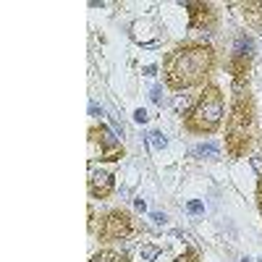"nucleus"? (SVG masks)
<instances>
[{"mask_svg":"<svg viewBox=\"0 0 262 262\" xmlns=\"http://www.w3.org/2000/svg\"><path fill=\"white\" fill-rule=\"evenodd\" d=\"M147 142H149L152 147H155V149H163V147L168 144V139H165V137L160 134V131H152V134L147 137Z\"/></svg>","mask_w":262,"mask_h":262,"instance_id":"nucleus-12","label":"nucleus"},{"mask_svg":"<svg viewBox=\"0 0 262 262\" xmlns=\"http://www.w3.org/2000/svg\"><path fill=\"white\" fill-rule=\"evenodd\" d=\"M242 262H252V259H242Z\"/></svg>","mask_w":262,"mask_h":262,"instance_id":"nucleus-21","label":"nucleus"},{"mask_svg":"<svg viewBox=\"0 0 262 262\" xmlns=\"http://www.w3.org/2000/svg\"><path fill=\"white\" fill-rule=\"evenodd\" d=\"M252 53V39L249 37H238L236 39V55H249Z\"/></svg>","mask_w":262,"mask_h":262,"instance_id":"nucleus-10","label":"nucleus"},{"mask_svg":"<svg viewBox=\"0 0 262 262\" xmlns=\"http://www.w3.org/2000/svg\"><path fill=\"white\" fill-rule=\"evenodd\" d=\"M158 254H160V249H158V247H152V244H144V247H142V257H144L147 262H152Z\"/></svg>","mask_w":262,"mask_h":262,"instance_id":"nucleus-13","label":"nucleus"},{"mask_svg":"<svg viewBox=\"0 0 262 262\" xmlns=\"http://www.w3.org/2000/svg\"><path fill=\"white\" fill-rule=\"evenodd\" d=\"M186 210H189V212H202L205 207H202V202H189V205H186Z\"/></svg>","mask_w":262,"mask_h":262,"instance_id":"nucleus-17","label":"nucleus"},{"mask_svg":"<svg viewBox=\"0 0 262 262\" xmlns=\"http://www.w3.org/2000/svg\"><path fill=\"white\" fill-rule=\"evenodd\" d=\"M113 191V176L111 173H105V170H92L90 173V194L92 196H107Z\"/></svg>","mask_w":262,"mask_h":262,"instance_id":"nucleus-7","label":"nucleus"},{"mask_svg":"<svg viewBox=\"0 0 262 262\" xmlns=\"http://www.w3.org/2000/svg\"><path fill=\"white\" fill-rule=\"evenodd\" d=\"M254 137V105L242 86V81H236V95H233V107L228 116L226 126V149L233 158H242L247 152V144Z\"/></svg>","mask_w":262,"mask_h":262,"instance_id":"nucleus-2","label":"nucleus"},{"mask_svg":"<svg viewBox=\"0 0 262 262\" xmlns=\"http://www.w3.org/2000/svg\"><path fill=\"white\" fill-rule=\"evenodd\" d=\"M259 262H262V259H259Z\"/></svg>","mask_w":262,"mask_h":262,"instance_id":"nucleus-22","label":"nucleus"},{"mask_svg":"<svg viewBox=\"0 0 262 262\" xmlns=\"http://www.w3.org/2000/svg\"><path fill=\"white\" fill-rule=\"evenodd\" d=\"M152 221H155L158 226H163V223H165V215H160V212H152Z\"/></svg>","mask_w":262,"mask_h":262,"instance_id":"nucleus-20","label":"nucleus"},{"mask_svg":"<svg viewBox=\"0 0 262 262\" xmlns=\"http://www.w3.org/2000/svg\"><path fill=\"white\" fill-rule=\"evenodd\" d=\"M223 121V95L217 86H205V92L196 100L194 111L186 118V128L194 134H212Z\"/></svg>","mask_w":262,"mask_h":262,"instance_id":"nucleus-3","label":"nucleus"},{"mask_svg":"<svg viewBox=\"0 0 262 262\" xmlns=\"http://www.w3.org/2000/svg\"><path fill=\"white\" fill-rule=\"evenodd\" d=\"M257 207H259V215H262V181L257 184Z\"/></svg>","mask_w":262,"mask_h":262,"instance_id":"nucleus-19","label":"nucleus"},{"mask_svg":"<svg viewBox=\"0 0 262 262\" xmlns=\"http://www.w3.org/2000/svg\"><path fill=\"white\" fill-rule=\"evenodd\" d=\"M215 66V53L207 45H181L165 58V81L170 90H189L202 84Z\"/></svg>","mask_w":262,"mask_h":262,"instance_id":"nucleus-1","label":"nucleus"},{"mask_svg":"<svg viewBox=\"0 0 262 262\" xmlns=\"http://www.w3.org/2000/svg\"><path fill=\"white\" fill-rule=\"evenodd\" d=\"M247 16L254 21V24H262V3H249L247 6Z\"/></svg>","mask_w":262,"mask_h":262,"instance_id":"nucleus-11","label":"nucleus"},{"mask_svg":"<svg viewBox=\"0 0 262 262\" xmlns=\"http://www.w3.org/2000/svg\"><path fill=\"white\" fill-rule=\"evenodd\" d=\"M186 107H189V97L184 95V97H179V100H176V111H179V113H184Z\"/></svg>","mask_w":262,"mask_h":262,"instance_id":"nucleus-15","label":"nucleus"},{"mask_svg":"<svg viewBox=\"0 0 262 262\" xmlns=\"http://www.w3.org/2000/svg\"><path fill=\"white\" fill-rule=\"evenodd\" d=\"M90 142H92V147H100V160L113 163V160L123 158V147H121V142H118L105 126H95V128L90 131Z\"/></svg>","mask_w":262,"mask_h":262,"instance_id":"nucleus-4","label":"nucleus"},{"mask_svg":"<svg viewBox=\"0 0 262 262\" xmlns=\"http://www.w3.org/2000/svg\"><path fill=\"white\" fill-rule=\"evenodd\" d=\"M147 118H149V116H147V113H144V111H142V107H139V111H137V113H134V121H137V123H144V121H147Z\"/></svg>","mask_w":262,"mask_h":262,"instance_id":"nucleus-18","label":"nucleus"},{"mask_svg":"<svg viewBox=\"0 0 262 262\" xmlns=\"http://www.w3.org/2000/svg\"><path fill=\"white\" fill-rule=\"evenodd\" d=\"M92 262H128V259L121 257V254H116V252H100V254L92 257Z\"/></svg>","mask_w":262,"mask_h":262,"instance_id":"nucleus-9","label":"nucleus"},{"mask_svg":"<svg viewBox=\"0 0 262 262\" xmlns=\"http://www.w3.org/2000/svg\"><path fill=\"white\" fill-rule=\"evenodd\" d=\"M176 262H200V257H196V252H189V254H181Z\"/></svg>","mask_w":262,"mask_h":262,"instance_id":"nucleus-16","label":"nucleus"},{"mask_svg":"<svg viewBox=\"0 0 262 262\" xmlns=\"http://www.w3.org/2000/svg\"><path fill=\"white\" fill-rule=\"evenodd\" d=\"M152 102H158V105H163V102H165V97H163V90H160V86H155V90H152Z\"/></svg>","mask_w":262,"mask_h":262,"instance_id":"nucleus-14","label":"nucleus"},{"mask_svg":"<svg viewBox=\"0 0 262 262\" xmlns=\"http://www.w3.org/2000/svg\"><path fill=\"white\" fill-rule=\"evenodd\" d=\"M194 155L207 158V160H215L217 155H221V149H217V144H200V147L194 149Z\"/></svg>","mask_w":262,"mask_h":262,"instance_id":"nucleus-8","label":"nucleus"},{"mask_svg":"<svg viewBox=\"0 0 262 262\" xmlns=\"http://www.w3.org/2000/svg\"><path fill=\"white\" fill-rule=\"evenodd\" d=\"M186 8H191V29H205V27H212L215 24V13L210 6L205 3H186Z\"/></svg>","mask_w":262,"mask_h":262,"instance_id":"nucleus-6","label":"nucleus"},{"mask_svg":"<svg viewBox=\"0 0 262 262\" xmlns=\"http://www.w3.org/2000/svg\"><path fill=\"white\" fill-rule=\"evenodd\" d=\"M131 233V217L121 210H113L105 215V221L100 226V236L105 242H116V238H126Z\"/></svg>","mask_w":262,"mask_h":262,"instance_id":"nucleus-5","label":"nucleus"}]
</instances>
